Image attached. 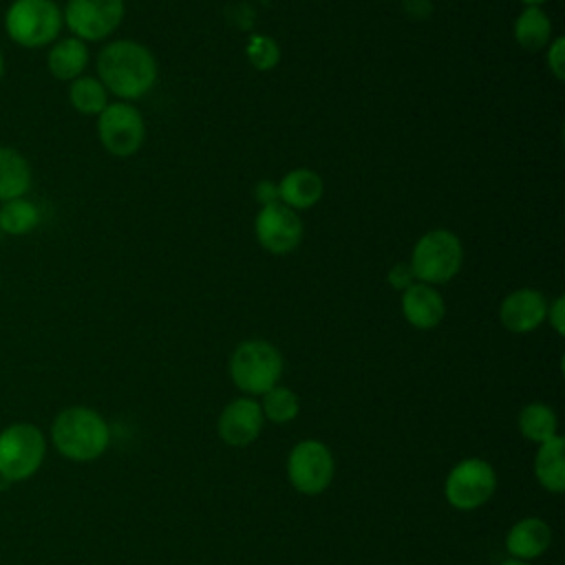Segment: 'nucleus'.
<instances>
[{"instance_id": "obj_4", "label": "nucleus", "mask_w": 565, "mask_h": 565, "mask_svg": "<svg viewBox=\"0 0 565 565\" xmlns=\"http://www.w3.org/2000/svg\"><path fill=\"white\" fill-rule=\"evenodd\" d=\"M463 263V245L450 230H430L417 238L411 254V271L419 282L444 285L452 280Z\"/></svg>"}, {"instance_id": "obj_6", "label": "nucleus", "mask_w": 565, "mask_h": 565, "mask_svg": "<svg viewBox=\"0 0 565 565\" xmlns=\"http://www.w3.org/2000/svg\"><path fill=\"white\" fill-rule=\"evenodd\" d=\"M46 455V441L35 424L15 422L0 430V479L7 483L33 477Z\"/></svg>"}, {"instance_id": "obj_28", "label": "nucleus", "mask_w": 565, "mask_h": 565, "mask_svg": "<svg viewBox=\"0 0 565 565\" xmlns=\"http://www.w3.org/2000/svg\"><path fill=\"white\" fill-rule=\"evenodd\" d=\"M413 271H411V265H406V263H397L391 271H388V282L395 287V289H399V291H404L406 287H411L413 285Z\"/></svg>"}, {"instance_id": "obj_19", "label": "nucleus", "mask_w": 565, "mask_h": 565, "mask_svg": "<svg viewBox=\"0 0 565 565\" xmlns=\"http://www.w3.org/2000/svg\"><path fill=\"white\" fill-rule=\"evenodd\" d=\"M534 475L547 492L558 494L565 490V439L561 435L539 444L534 457Z\"/></svg>"}, {"instance_id": "obj_14", "label": "nucleus", "mask_w": 565, "mask_h": 565, "mask_svg": "<svg viewBox=\"0 0 565 565\" xmlns=\"http://www.w3.org/2000/svg\"><path fill=\"white\" fill-rule=\"evenodd\" d=\"M402 313L415 329H435L446 313L441 294L426 282H413L402 291Z\"/></svg>"}, {"instance_id": "obj_23", "label": "nucleus", "mask_w": 565, "mask_h": 565, "mask_svg": "<svg viewBox=\"0 0 565 565\" xmlns=\"http://www.w3.org/2000/svg\"><path fill=\"white\" fill-rule=\"evenodd\" d=\"M40 223V210L26 196L4 201L0 205V230L9 236H24Z\"/></svg>"}, {"instance_id": "obj_12", "label": "nucleus", "mask_w": 565, "mask_h": 565, "mask_svg": "<svg viewBox=\"0 0 565 565\" xmlns=\"http://www.w3.org/2000/svg\"><path fill=\"white\" fill-rule=\"evenodd\" d=\"M260 404L252 397L232 399L218 415V435L227 446H249L263 430Z\"/></svg>"}, {"instance_id": "obj_7", "label": "nucleus", "mask_w": 565, "mask_h": 565, "mask_svg": "<svg viewBox=\"0 0 565 565\" xmlns=\"http://www.w3.org/2000/svg\"><path fill=\"white\" fill-rule=\"evenodd\" d=\"M97 137L108 154L121 159L132 157L141 150L146 139L143 117L128 102L108 104L97 115Z\"/></svg>"}, {"instance_id": "obj_16", "label": "nucleus", "mask_w": 565, "mask_h": 565, "mask_svg": "<svg viewBox=\"0 0 565 565\" xmlns=\"http://www.w3.org/2000/svg\"><path fill=\"white\" fill-rule=\"evenodd\" d=\"M88 46L86 42L68 35L57 38L46 51V68L60 82H73L84 75L88 66Z\"/></svg>"}, {"instance_id": "obj_22", "label": "nucleus", "mask_w": 565, "mask_h": 565, "mask_svg": "<svg viewBox=\"0 0 565 565\" xmlns=\"http://www.w3.org/2000/svg\"><path fill=\"white\" fill-rule=\"evenodd\" d=\"M68 104L79 115H99L108 106V90L97 77L79 75L68 82Z\"/></svg>"}, {"instance_id": "obj_9", "label": "nucleus", "mask_w": 565, "mask_h": 565, "mask_svg": "<svg viewBox=\"0 0 565 565\" xmlns=\"http://www.w3.org/2000/svg\"><path fill=\"white\" fill-rule=\"evenodd\" d=\"M497 490L494 468L477 457L459 461L446 477L444 494L446 501L457 510H477L481 508Z\"/></svg>"}, {"instance_id": "obj_2", "label": "nucleus", "mask_w": 565, "mask_h": 565, "mask_svg": "<svg viewBox=\"0 0 565 565\" xmlns=\"http://www.w3.org/2000/svg\"><path fill=\"white\" fill-rule=\"evenodd\" d=\"M51 439L57 452L71 461H93L110 444L106 419L88 406H68L51 424Z\"/></svg>"}, {"instance_id": "obj_24", "label": "nucleus", "mask_w": 565, "mask_h": 565, "mask_svg": "<svg viewBox=\"0 0 565 565\" xmlns=\"http://www.w3.org/2000/svg\"><path fill=\"white\" fill-rule=\"evenodd\" d=\"M260 411L263 417L269 419L271 424H289L296 419L300 411V399L291 388L276 384L267 393H263Z\"/></svg>"}, {"instance_id": "obj_33", "label": "nucleus", "mask_w": 565, "mask_h": 565, "mask_svg": "<svg viewBox=\"0 0 565 565\" xmlns=\"http://www.w3.org/2000/svg\"><path fill=\"white\" fill-rule=\"evenodd\" d=\"M0 287H2V274H0Z\"/></svg>"}, {"instance_id": "obj_30", "label": "nucleus", "mask_w": 565, "mask_h": 565, "mask_svg": "<svg viewBox=\"0 0 565 565\" xmlns=\"http://www.w3.org/2000/svg\"><path fill=\"white\" fill-rule=\"evenodd\" d=\"M525 7H541L543 2H547V0H521Z\"/></svg>"}, {"instance_id": "obj_15", "label": "nucleus", "mask_w": 565, "mask_h": 565, "mask_svg": "<svg viewBox=\"0 0 565 565\" xmlns=\"http://www.w3.org/2000/svg\"><path fill=\"white\" fill-rule=\"evenodd\" d=\"M552 543L550 525L539 516L516 521L505 534V550L516 561H532L547 552Z\"/></svg>"}, {"instance_id": "obj_3", "label": "nucleus", "mask_w": 565, "mask_h": 565, "mask_svg": "<svg viewBox=\"0 0 565 565\" xmlns=\"http://www.w3.org/2000/svg\"><path fill=\"white\" fill-rule=\"evenodd\" d=\"M2 24L15 46L49 49L64 29L62 7L55 0H11Z\"/></svg>"}, {"instance_id": "obj_5", "label": "nucleus", "mask_w": 565, "mask_h": 565, "mask_svg": "<svg viewBox=\"0 0 565 565\" xmlns=\"http://www.w3.org/2000/svg\"><path fill=\"white\" fill-rule=\"evenodd\" d=\"M282 355L267 340H245L230 358V377L247 395H263L278 384Z\"/></svg>"}, {"instance_id": "obj_31", "label": "nucleus", "mask_w": 565, "mask_h": 565, "mask_svg": "<svg viewBox=\"0 0 565 565\" xmlns=\"http://www.w3.org/2000/svg\"><path fill=\"white\" fill-rule=\"evenodd\" d=\"M501 565H530V563H525V561H516V558H510V561H503Z\"/></svg>"}, {"instance_id": "obj_20", "label": "nucleus", "mask_w": 565, "mask_h": 565, "mask_svg": "<svg viewBox=\"0 0 565 565\" xmlns=\"http://www.w3.org/2000/svg\"><path fill=\"white\" fill-rule=\"evenodd\" d=\"M514 40L523 51L536 53L552 40V20L541 7H525L514 22Z\"/></svg>"}, {"instance_id": "obj_29", "label": "nucleus", "mask_w": 565, "mask_h": 565, "mask_svg": "<svg viewBox=\"0 0 565 565\" xmlns=\"http://www.w3.org/2000/svg\"><path fill=\"white\" fill-rule=\"evenodd\" d=\"M256 199H258L263 205L276 203V201H278V185L271 183V181H260V183L256 185Z\"/></svg>"}, {"instance_id": "obj_10", "label": "nucleus", "mask_w": 565, "mask_h": 565, "mask_svg": "<svg viewBox=\"0 0 565 565\" xmlns=\"http://www.w3.org/2000/svg\"><path fill=\"white\" fill-rule=\"evenodd\" d=\"M335 461L327 444L318 439L298 441L287 457V477L300 494H320L329 488Z\"/></svg>"}, {"instance_id": "obj_8", "label": "nucleus", "mask_w": 565, "mask_h": 565, "mask_svg": "<svg viewBox=\"0 0 565 565\" xmlns=\"http://www.w3.org/2000/svg\"><path fill=\"white\" fill-rule=\"evenodd\" d=\"M126 13L124 0H66L64 26L82 42H99L117 31Z\"/></svg>"}, {"instance_id": "obj_17", "label": "nucleus", "mask_w": 565, "mask_h": 565, "mask_svg": "<svg viewBox=\"0 0 565 565\" xmlns=\"http://www.w3.org/2000/svg\"><path fill=\"white\" fill-rule=\"evenodd\" d=\"M324 192L322 177L309 168H296L282 177L278 183V199L291 210L313 207Z\"/></svg>"}, {"instance_id": "obj_25", "label": "nucleus", "mask_w": 565, "mask_h": 565, "mask_svg": "<svg viewBox=\"0 0 565 565\" xmlns=\"http://www.w3.org/2000/svg\"><path fill=\"white\" fill-rule=\"evenodd\" d=\"M247 60L258 71H271L280 60V49L269 35H252L247 44Z\"/></svg>"}, {"instance_id": "obj_18", "label": "nucleus", "mask_w": 565, "mask_h": 565, "mask_svg": "<svg viewBox=\"0 0 565 565\" xmlns=\"http://www.w3.org/2000/svg\"><path fill=\"white\" fill-rule=\"evenodd\" d=\"M31 181L33 172L26 157L18 148L0 143V203L26 196Z\"/></svg>"}, {"instance_id": "obj_32", "label": "nucleus", "mask_w": 565, "mask_h": 565, "mask_svg": "<svg viewBox=\"0 0 565 565\" xmlns=\"http://www.w3.org/2000/svg\"><path fill=\"white\" fill-rule=\"evenodd\" d=\"M2 77H4V53L0 49V82H2Z\"/></svg>"}, {"instance_id": "obj_13", "label": "nucleus", "mask_w": 565, "mask_h": 565, "mask_svg": "<svg viewBox=\"0 0 565 565\" xmlns=\"http://www.w3.org/2000/svg\"><path fill=\"white\" fill-rule=\"evenodd\" d=\"M547 316V300L541 291L523 287L514 289L501 300V324L512 333H530L543 324Z\"/></svg>"}, {"instance_id": "obj_27", "label": "nucleus", "mask_w": 565, "mask_h": 565, "mask_svg": "<svg viewBox=\"0 0 565 565\" xmlns=\"http://www.w3.org/2000/svg\"><path fill=\"white\" fill-rule=\"evenodd\" d=\"M545 318L558 335L565 333V300H563V296H558L552 305H547V316Z\"/></svg>"}, {"instance_id": "obj_26", "label": "nucleus", "mask_w": 565, "mask_h": 565, "mask_svg": "<svg viewBox=\"0 0 565 565\" xmlns=\"http://www.w3.org/2000/svg\"><path fill=\"white\" fill-rule=\"evenodd\" d=\"M547 68L556 79L565 77V40L556 38L547 44Z\"/></svg>"}, {"instance_id": "obj_21", "label": "nucleus", "mask_w": 565, "mask_h": 565, "mask_svg": "<svg viewBox=\"0 0 565 565\" xmlns=\"http://www.w3.org/2000/svg\"><path fill=\"white\" fill-rule=\"evenodd\" d=\"M556 426H558L556 413L545 402H530L519 413V430L527 441L543 444L545 439L558 435Z\"/></svg>"}, {"instance_id": "obj_1", "label": "nucleus", "mask_w": 565, "mask_h": 565, "mask_svg": "<svg viewBox=\"0 0 565 565\" xmlns=\"http://www.w3.org/2000/svg\"><path fill=\"white\" fill-rule=\"evenodd\" d=\"M157 60L135 40L108 42L97 55V79L121 102L139 99L157 82Z\"/></svg>"}, {"instance_id": "obj_11", "label": "nucleus", "mask_w": 565, "mask_h": 565, "mask_svg": "<svg viewBox=\"0 0 565 565\" xmlns=\"http://www.w3.org/2000/svg\"><path fill=\"white\" fill-rule=\"evenodd\" d=\"M254 230L260 247L269 254L294 252L300 245L305 232L298 212L280 201L260 207V212L256 214Z\"/></svg>"}]
</instances>
